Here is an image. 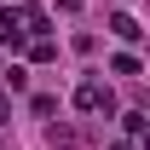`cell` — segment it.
<instances>
[{
  "instance_id": "6da1fadb",
  "label": "cell",
  "mask_w": 150,
  "mask_h": 150,
  "mask_svg": "<svg viewBox=\"0 0 150 150\" xmlns=\"http://www.w3.org/2000/svg\"><path fill=\"white\" fill-rule=\"evenodd\" d=\"M75 110H110V87L104 81H81L75 87Z\"/></svg>"
},
{
  "instance_id": "7a4b0ae2",
  "label": "cell",
  "mask_w": 150,
  "mask_h": 150,
  "mask_svg": "<svg viewBox=\"0 0 150 150\" xmlns=\"http://www.w3.org/2000/svg\"><path fill=\"white\" fill-rule=\"evenodd\" d=\"M110 29H115V35H121V40H139V35H144V29H139V23L127 18V12H115V18H110Z\"/></svg>"
},
{
  "instance_id": "3957f363",
  "label": "cell",
  "mask_w": 150,
  "mask_h": 150,
  "mask_svg": "<svg viewBox=\"0 0 150 150\" xmlns=\"http://www.w3.org/2000/svg\"><path fill=\"white\" fill-rule=\"evenodd\" d=\"M110 69H115V75H139V58H133V52H115Z\"/></svg>"
},
{
  "instance_id": "277c9868",
  "label": "cell",
  "mask_w": 150,
  "mask_h": 150,
  "mask_svg": "<svg viewBox=\"0 0 150 150\" xmlns=\"http://www.w3.org/2000/svg\"><path fill=\"white\" fill-rule=\"evenodd\" d=\"M29 58H35V64H46V58H58V46H52V40H35V46H29Z\"/></svg>"
}]
</instances>
